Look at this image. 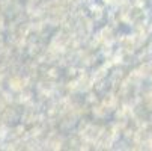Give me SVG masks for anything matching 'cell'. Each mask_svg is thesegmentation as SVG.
<instances>
[]
</instances>
